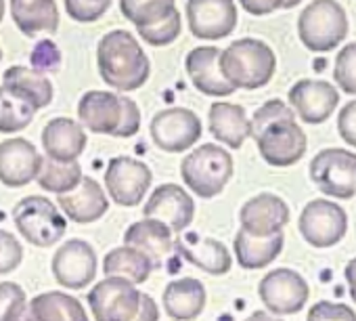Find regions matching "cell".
Instances as JSON below:
<instances>
[{"label":"cell","instance_id":"6da1fadb","mask_svg":"<svg viewBox=\"0 0 356 321\" xmlns=\"http://www.w3.org/2000/svg\"><path fill=\"white\" fill-rule=\"evenodd\" d=\"M250 136L256 141L266 164L293 166L306 153V134L296 124V113L279 99L266 101L250 120Z\"/></svg>","mask_w":356,"mask_h":321},{"label":"cell","instance_id":"7a4b0ae2","mask_svg":"<svg viewBox=\"0 0 356 321\" xmlns=\"http://www.w3.org/2000/svg\"><path fill=\"white\" fill-rule=\"evenodd\" d=\"M97 63L101 78L122 93L140 88L151 74L149 57L136 38L126 30H113L101 38Z\"/></svg>","mask_w":356,"mask_h":321},{"label":"cell","instance_id":"3957f363","mask_svg":"<svg viewBox=\"0 0 356 321\" xmlns=\"http://www.w3.org/2000/svg\"><path fill=\"white\" fill-rule=\"evenodd\" d=\"M277 70L273 49L256 38H241L220 53V72L237 91H256L270 82Z\"/></svg>","mask_w":356,"mask_h":321},{"label":"cell","instance_id":"277c9868","mask_svg":"<svg viewBox=\"0 0 356 321\" xmlns=\"http://www.w3.org/2000/svg\"><path fill=\"white\" fill-rule=\"evenodd\" d=\"M181 177L197 198L212 200L233 177V157L225 147L204 143L183 159Z\"/></svg>","mask_w":356,"mask_h":321},{"label":"cell","instance_id":"5b68a950","mask_svg":"<svg viewBox=\"0 0 356 321\" xmlns=\"http://www.w3.org/2000/svg\"><path fill=\"white\" fill-rule=\"evenodd\" d=\"M302 45L312 53H327L348 36V17L337 0H312L298 19Z\"/></svg>","mask_w":356,"mask_h":321},{"label":"cell","instance_id":"8992f818","mask_svg":"<svg viewBox=\"0 0 356 321\" xmlns=\"http://www.w3.org/2000/svg\"><path fill=\"white\" fill-rule=\"evenodd\" d=\"M13 223L24 240L38 248H51L67 229L65 217L59 208L42 196H28L13 208Z\"/></svg>","mask_w":356,"mask_h":321},{"label":"cell","instance_id":"52a82bcc","mask_svg":"<svg viewBox=\"0 0 356 321\" xmlns=\"http://www.w3.org/2000/svg\"><path fill=\"white\" fill-rule=\"evenodd\" d=\"M310 179L325 196L352 200L356 196V153L337 147L318 151L310 164Z\"/></svg>","mask_w":356,"mask_h":321},{"label":"cell","instance_id":"ba28073f","mask_svg":"<svg viewBox=\"0 0 356 321\" xmlns=\"http://www.w3.org/2000/svg\"><path fill=\"white\" fill-rule=\"evenodd\" d=\"M149 132L161 151L181 153L202 139V120L191 109L170 107L153 116Z\"/></svg>","mask_w":356,"mask_h":321},{"label":"cell","instance_id":"9c48e42d","mask_svg":"<svg viewBox=\"0 0 356 321\" xmlns=\"http://www.w3.org/2000/svg\"><path fill=\"white\" fill-rule=\"evenodd\" d=\"M88 306L95 321H134L140 306V292L120 277H105L88 292Z\"/></svg>","mask_w":356,"mask_h":321},{"label":"cell","instance_id":"30bf717a","mask_svg":"<svg viewBox=\"0 0 356 321\" xmlns=\"http://www.w3.org/2000/svg\"><path fill=\"white\" fill-rule=\"evenodd\" d=\"M153 175L140 159L120 155L109 159L105 171V187L109 198L126 208L136 206L149 191Z\"/></svg>","mask_w":356,"mask_h":321},{"label":"cell","instance_id":"8fae6325","mask_svg":"<svg viewBox=\"0 0 356 321\" xmlns=\"http://www.w3.org/2000/svg\"><path fill=\"white\" fill-rule=\"evenodd\" d=\"M348 217L343 208L329 200H312L300 214V233L312 248H331L343 240Z\"/></svg>","mask_w":356,"mask_h":321},{"label":"cell","instance_id":"7c38bea8","mask_svg":"<svg viewBox=\"0 0 356 321\" xmlns=\"http://www.w3.org/2000/svg\"><path fill=\"white\" fill-rule=\"evenodd\" d=\"M260 300L273 315H293L304 308L310 288L293 269H275L258 285Z\"/></svg>","mask_w":356,"mask_h":321},{"label":"cell","instance_id":"4fadbf2b","mask_svg":"<svg viewBox=\"0 0 356 321\" xmlns=\"http://www.w3.org/2000/svg\"><path fill=\"white\" fill-rule=\"evenodd\" d=\"M97 252L84 240H70L57 248L51 269L55 279L70 290H82L97 277Z\"/></svg>","mask_w":356,"mask_h":321},{"label":"cell","instance_id":"5bb4252c","mask_svg":"<svg viewBox=\"0 0 356 321\" xmlns=\"http://www.w3.org/2000/svg\"><path fill=\"white\" fill-rule=\"evenodd\" d=\"M143 214L145 219L161 221L170 227L172 233H185L187 227L193 223L195 204L193 198L181 185L165 183L153 189L151 198L143 208Z\"/></svg>","mask_w":356,"mask_h":321},{"label":"cell","instance_id":"9a60e30c","mask_svg":"<svg viewBox=\"0 0 356 321\" xmlns=\"http://www.w3.org/2000/svg\"><path fill=\"white\" fill-rule=\"evenodd\" d=\"M187 22L195 38L220 40L237 26L235 0H187Z\"/></svg>","mask_w":356,"mask_h":321},{"label":"cell","instance_id":"2e32d148","mask_svg":"<svg viewBox=\"0 0 356 321\" xmlns=\"http://www.w3.org/2000/svg\"><path fill=\"white\" fill-rule=\"evenodd\" d=\"M44 157L28 139H9L0 143V183L24 187L38 179Z\"/></svg>","mask_w":356,"mask_h":321},{"label":"cell","instance_id":"e0dca14e","mask_svg":"<svg viewBox=\"0 0 356 321\" xmlns=\"http://www.w3.org/2000/svg\"><path fill=\"white\" fill-rule=\"evenodd\" d=\"M239 221L245 233L270 237L283 233V227L289 223V206L275 194H260L243 204Z\"/></svg>","mask_w":356,"mask_h":321},{"label":"cell","instance_id":"ac0fdd59","mask_svg":"<svg viewBox=\"0 0 356 321\" xmlns=\"http://www.w3.org/2000/svg\"><path fill=\"white\" fill-rule=\"evenodd\" d=\"M289 103L306 124H321L335 111L339 93L325 80H300L289 91Z\"/></svg>","mask_w":356,"mask_h":321},{"label":"cell","instance_id":"d6986e66","mask_svg":"<svg viewBox=\"0 0 356 321\" xmlns=\"http://www.w3.org/2000/svg\"><path fill=\"white\" fill-rule=\"evenodd\" d=\"M174 250L187 263L210 275H225L233 267V258L227 246L200 233H181V237L174 240Z\"/></svg>","mask_w":356,"mask_h":321},{"label":"cell","instance_id":"ffe728a7","mask_svg":"<svg viewBox=\"0 0 356 321\" xmlns=\"http://www.w3.org/2000/svg\"><path fill=\"white\" fill-rule=\"evenodd\" d=\"M80 126L97 134H115L122 120V97L107 91H88L78 103Z\"/></svg>","mask_w":356,"mask_h":321},{"label":"cell","instance_id":"44dd1931","mask_svg":"<svg viewBox=\"0 0 356 321\" xmlns=\"http://www.w3.org/2000/svg\"><path fill=\"white\" fill-rule=\"evenodd\" d=\"M193 86L208 97H229L235 88L220 72V51L216 47H197L185 59Z\"/></svg>","mask_w":356,"mask_h":321},{"label":"cell","instance_id":"7402d4cb","mask_svg":"<svg viewBox=\"0 0 356 321\" xmlns=\"http://www.w3.org/2000/svg\"><path fill=\"white\" fill-rule=\"evenodd\" d=\"M86 143L84 128L70 118H55L42 130V147L53 162H76L84 153Z\"/></svg>","mask_w":356,"mask_h":321},{"label":"cell","instance_id":"603a6c76","mask_svg":"<svg viewBox=\"0 0 356 321\" xmlns=\"http://www.w3.org/2000/svg\"><path fill=\"white\" fill-rule=\"evenodd\" d=\"M59 206L70 221L86 225L99 221L109 210V200L92 177H82L74 191L59 196Z\"/></svg>","mask_w":356,"mask_h":321},{"label":"cell","instance_id":"cb8c5ba5","mask_svg":"<svg viewBox=\"0 0 356 321\" xmlns=\"http://www.w3.org/2000/svg\"><path fill=\"white\" fill-rule=\"evenodd\" d=\"M163 308L172 319L193 321L206 308V288L195 277L174 279L163 290Z\"/></svg>","mask_w":356,"mask_h":321},{"label":"cell","instance_id":"d4e9b609","mask_svg":"<svg viewBox=\"0 0 356 321\" xmlns=\"http://www.w3.org/2000/svg\"><path fill=\"white\" fill-rule=\"evenodd\" d=\"M3 88L7 93H11L13 97L22 99L24 103H28L36 111L51 105V101H53L51 80L32 68H24V65L9 68L3 78Z\"/></svg>","mask_w":356,"mask_h":321},{"label":"cell","instance_id":"484cf974","mask_svg":"<svg viewBox=\"0 0 356 321\" xmlns=\"http://www.w3.org/2000/svg\"><path fill=\"white\" fill-rule=\"evenodd\" d=\"M124 246L145 252L155 267L174 250V237L168 225L155 219H143L132 223L124 233Z\"/></svg>","mask_w":356,"mask_h":321},{"label":"cell","instance_id":"4316f807","mask_svg":"<svg viewBox=\"0 0 356 321\" xmlns=\"http://www.w3.org/2000/svg\"><path fill=\"white\" fill-rule=\"evenodd\" d=\"M208 124L214 139L233 149H239L250 136V120L245 116V109L235 103L216 101L210 107Z\"/></svg>","mask_w":356,"mask_h":321},{"label":"cell","instance_id":"83f0119b","mask_svg":"<svg viewBox=\"0 0 356 321\" xmlns=\"http://www.w3.org/2000/svg\"><path fill=\"white\" fill-rule=\"evenodd\" d=\"M11 15L26 36L57 32L59 28V9L55 0H11Z\"/></svg>","mask_w":356,"mask_h":321},{"label":"cell","instance_id":"f1b7e54d","mask_svg":"<svg viewBox=\"0 0 356 321\" xmlns=\"http://www.w3.org/2000/svg\"><path fill=\"white\" fill-rule=\"evenodd\" d=\"M28 321H90L82 302L65 292H44L32 298Z\"/></svg>","mask_w":356,"mask_h":321},{"label":"cell","instance_id":"f546056e","mask_svg":"<svg viewBox=\"0 0 356 321\" xmlns=\"http://www.w3.org/2000/svg\"><path fill=\"white\" fill-rule=\"evenodd\" d=\"M153 269H155L153 260L145 252L130 248V246L113 248L103 258L105 277H120V279H126L134 285L145 283L149 279V275L153 273Z\"/></svg>","mask_w":356,"mask_h":321},{"label":"cell","instance_id":"4dcf8cb0","mask_svg":"<svg viewBox=\"0 0 356 321\" xmlns=\"http://www.w3.org/2000/svg\"><path fill=\"white\" fill-rule=\"evenodd\" d=\"M283 233L270 237H254L243 229L235 235V254L237 263L243 269H262L270 265L283 250Z\"/></svg>","mask_w":356,"mask_h":321},{"label":"cell","instance_id":"1f68e13d","mask_svg":"<svg viewBox=\"0 0 356 321\" xmlns=\"http://www.w3.org/2000/svg\"><path fill=\"white\" fill-rule=\"evenodd\" d=\"M36 181H38V185L44 191L63 196V194L74 191L80 185V181H82V169H80L78 162L61 164V162H53V159H44V162H42V171H40V175H38Z\"/></svg>","mask_w":356,"mask_h":321},{"label":"cell","instance_id":"d6a6232c","mask_svg":"<svg viewBox=\"0 0 356 321\" xmlns=\"http://www.w3.org/2000/svg\"><path fill=\"white\" fill-rule=\"evenodd\" d=\"M174 9V0H120V11L136 30L159 24Z\"/></svg>","mask_w":356,"mask_h":321},{"label":"cell","instance_id":"836d02e7","mask_svg":"<svg viewBox=\"0 0 356 321\" xmlns=\"http://www.w3.org/2000/svg\"><path fill=\"white\" fill-rule=\"evenodd\" d=\"M34 113L36 109L0 86V132L11 134L28 128L34 120Z\"/></svg>","mask_w":356,"mask_h":321},{"label":"cell","instance_id":"e575fe53","mask_svg":"<svg viewBox=\"0 0 356 321\" xmlns=\"http://www.w3.org/2000/svg\"><path fill=\"white\" fill-rule=\"evenodd\" d=\"M181 26H183L181 13L174 9L159 24H153L149 28H138V34L151 47H165V45H170V42H174L178 38V34H181Z\"/></svg>","mask_w":356,"mask_h":321},{"label":"cell","instance_id":"d590c367","mask_svg":"<svg viewBox=\"0 0 356 321\" xmlns=\"http://www.w3.org/2000/svg\"><path fill=\"white\" fill-rule=\"evenodd\" d=\"M26 290L19 283H0V321H22L26 313Z\"/></svg>","mask_w":356,"mask_h":321},{"label":"cell","instance_id":"8d00e7d4","mask_svg":"<svg viewBox=\"0 0 356 321\" xmlns=\"http://www.w3.org/2000/svg\"><path fill=\"white\" fill-rule=\"evenodd\" d=\"M333 80L343 93L356 95V42H350L339 51L333 68Z\"/></svg>","mask_w":356,"mask_h":321},{"label":"cell","instance_id":"74e56055","mask_svg":"<svg viewBox=\"0 0 356 321\" xmlns=\"http://www.w3.org/2000/svg\"><path fill=\"white\" fill-rule=\"evenodd\" d=\"M111 5V0H65V11L74 22L92 24L99 22Z\"/></svg>","mask_w":356,"mask_h":321},{"label":"cell","instance_id":"f35d334b","mask_svg":"<svg viewBox=\"0 0 356 321\" xmlns=\"http://www.w3.org/2000/svg\"><path fill=\"white\" fill-rule=\"evenodd\" d=\"M22 258H24V248L19 240L13 233L0 229V275L15 271L22 265Z\"/></svg>","mask_w":356,"mask_h":321},{"label":"cell","instance_id":"ab89813d","mask_svg":"<svg viewBox=\"0 0 356 321\" xmlns=\"http://www.w3.org/2000/svg\"><path fill=\"white\" fill-rule=\"evenodd\" d=\"M306 321H356V313L341 302L321 300L310 308Z\"/></svg>","mask_w":356,"mask_h":321},{"label":"cell","instance_id":"60d3db41","mask_svg":"<svg viewBox=\"0 0 356 321\" xmlns=\"http://www.w3.org/2000/svg\"><path fill=\"white\" fill-rule=\"evenodd\" d=\"M32 70L36 72H57L61 65V53L57 49V45H53L51 40H42L38 42V47L32 51Z\"/></svg>","mask_w":356,"mask_h":321},{"label":"cell","instance_id":"b9f144b4","mask_svg":"<svg viewBox=\"0 0 356 321\" xmlns=\"http://www.w3.org/2000/svg\"><path fill=\"white\" fill-rule=\"evenodd\" d=\"M138 128H140V109H138V105L132 99L122 97V120H120V126H118L113 136L126 139V136L136 134Z\"/></svg>","mask_w":356,"mask_h":321},{"label":"cell","instance_id":"7bdbcfd3","mask_svg":"<svg viewBox=\"0 0 356 321\" xmlns=\"http://www.w3.org/2000/svg\"><path fill=\"white\" fill-rule=\"evenodd\" d=\"M337 130L350 147H356V99L341 107L337 118Z\"/></svg>","mask_w":356,"mask_h":321},{"label":"cell","instance_id":"ee69618b","mask_svg":"<svg viewBox=\"0 0 356 321\" xmlns=\"http://www.w3.org/2000/svg\"><path fill=\"white\" fill-rule=\"evenodd\" d=\"M239 3L252 15H268L283 7V0H239Z\"/></svg>","mask_w":356,"mask_h":321},{"label":"cell","instance_id":"f6af8a7d","mask_svg":"<svg viewBox=\"0 0 356 321\" xmlns=\"http://www.w3.org/2000/svg\"><path fill=\"white\" fill-rule=\"evenodd\" d=\"M134 321H159V308L149 294H140V306Z\"/></svg>","mask_w":356,"mask_h":321},{"label":"cell","instance_id":"bcb514c9","mask_svg":"<svg viewBox=\"0 0 356 321\" xmlns=\"http://www.w3.org/2000/svg\"><path fill=\"white\" fill-rule=\"evenodd\" d=\"M343 275H346V281H348V285H350V296H352V300L356 302V258H352V260L346 265Z\"/></svg>","mask_w":356,"mask_h":321},{"label":"cell","instance_id":"7dc6e473","mask_svg":"<svg viewBox=\"0 0 356 321\" xmlns=\"http://www.w3.org/2000/svg\"><path fill=\"white\" fill-rule=\"evenodd\" d=\"M245 321H283V319H279V317H275V315H268V313H264V311H256V313H252Z\"/></svg>","mask_w":356,"mask_h":321},{"label":"cell","instance_id":"c3c4849f","mask_svg":"<svg viewBox=\"0 0 356 321\" xmlns=\"http://www.w3.org/2000/svg\"><path fill=\"white\" fill-rule=\"evenodd\" d=\"M300 3H302V0H283V9H293Z\"/></svg>","mask_w":356,"mask_h":321},{"label":"cell","instance_id":"681fc988","mask_svg":"<svg viewBox=\"0 0 356 321\" xmlns=\"http://www.w3.org/2000/svg\"><path fill=\"white\" fill-rule=\"evenodd\" d=\"M3 17H5V0H0V24H3Z\"/></svg>","mask_w":356,"mask_h":321},{"label":"cell","instance_id":"f907efd6","mask_svg":"<svg viewBox=\"0 0 356 321\" xmlns=\"http://www.w3.org/2000/svg\"><path fill=\"white\" fill-rule=\"evenodd\" d=\"M0 61H3V49H0Z\"/></svg>","mask_w":356,"mask_h":321}]
</instances>
